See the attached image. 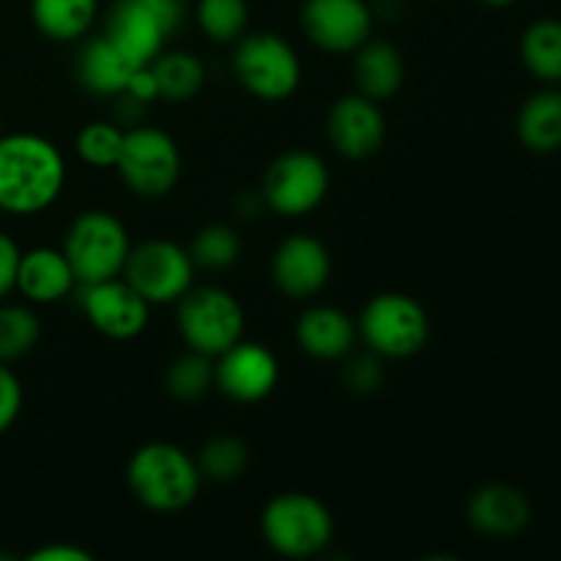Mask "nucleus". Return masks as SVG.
<instances>
[{
    "label": "nucleus",
    "instance_id": "f257e3e1",
    "mask_svg": "<svg viewBox=\"0 0 561 561\" xmlns=\"http://www.w3.org/2000/svg\"><path fill=\"white\" fill-rule=\"evenodd\" d=\"M66 162L47 137L0 135V211L31 217L64 192Z\"/></svg>",
    "mask_w": 561,
    "mask_h": 561
},
{
    "label": "nucleus",
    "instance_id": "f03ea898",
    "mask_svg": "<svg viewBox=\"0 0 561 561\" xmlns=\"http://www.w3.org/2000/svg\"><path fill=\"white\" fill-rule=\"evenodd\" d=\"M201 469L192 455L168 442L142 444L126 466V482L142 507L153 513H179L201 491Z\"/></svg>",
    "mask_w": 561,
    "mask_h": 561
},
{
    "label": "nucleus",
    "instance_id": "7ed1b4c3",
    "mask_svg": "<svg viewBox=\"0 0 561 561\" xmlns=\"http://www.w3.org/2000/svg\"><path fill=\"white\" fill-rule=\"evenodd\" d=\"M263 540L288 559H310L332 542L334 520L321 499L310 493H279L266 504L261 518Z\"/></svg>",
    "mask_w": 561,
    "mask_h": 561
},
{
    "label": "nucleus",
    "instance_id": "20e7f679",
    "mask_svg": "<svg viewBox=\"0 0 561 561\" xmlns=\"http://www.w3.org/2000/svg\"><path fill=\"white\" fill-rule=\"evenodd\" d=\"M129 233L124 222L110 211L80 214L69 225L64 239V255L75 272L77 283L93 285L124 274L129 257Z\"/></svg>",
    "mask_w": 561,
    "mask_h": 561
},
{
    "label": "nucleus",
    "instance_id": "39448f33",
    "mask_svg": "<svg viewBox=\"0 0 561 561\" xmlns=\"http://www.w3.org/2000/svg\"><path fill=\"white\" fill-rule=\"evenodd\" d=\"M359 334L365 343L387 359H405L425 348L431 321L425 307L405 294H378L359 316Z\"/></svg>",
    "mask_w": 561,
    "mask_h": 561
},
{
    "label": "nucleus",
    "instance_id": "423d86ee",
    "mask_svg": "<svg viewBox=\"0 0 561 561\" xmlns=\"http://www.w3.org/2000/svg\"><path fill=\"white\" fill-rule=\"evenodd\" d=\"M179 332L190 351L219 356L244 334V310L222 288H190L179 299Z\"/></svg>",
    "mask_w": 561,
    "mask_h": 561
},
{
    "label": "nucleus",
    "instance_id": "0eeeda50",
    "mask_svg": "<svg viewBox=\"0 0 561 561\" xmlns=\"http://www.w3.org/2000/svg\"><path fill=\"white\" fill-rule=\"evenodd\" d=\"M236 77L252 96L283 102L299 88L301 66L294 47L274 33H250L239 42L233 58Z\"/></svg>",
    "mask_w": 561,
    "mask_h": 561
},
{
    "label": "nucleus",
    "instance_id": "6e6552de",
    "mask_svg": "<svg viewBox=\"0 0 561 561\" xmlns=\"http://www.w3.org/2000/svg\"><path fill=\"white\" fill-rule=\"evenodd\" d=\"M115 170L135 195L164 197L181 175L179 146L157 126H135L124 135Z\"/></svg>",
    "mask_w": 561,
    "mask_h": 561
},
{
    "label": "nucleus",
    "instance_id": "1a4fd4ad",
    "mask_svg": "<svg viewBox=\"0 0 561 561\" xmlns=\"http://www.w3.org/2000/svg\"><path fill=\"white\" fill-rule=\"evenodd\" d=\"M190 250L173 241L153 239L131 247L124 266V279L148 301V305H170L179 301L192 288Z\"/></svg>",
    "mask_w": 561,
    "mask_h": 561
},
{
    "label": "nucleus",
    "instance_id": "9d476101",
    "mask_svg": "<svg viewBox=\"0 0 561 561\" xmlns=\"http://www.w3.org/2000/svg\"><path fill=\"white\" fill-rule=\"evenodd\" d=\"M329 192V170L312 151H288L274 159L263 179V203L283 217L316 211Z\"/></svg>",
    "mask_w": 561,
    "mask_h": 561
},
{
    "label": "nucleus",
    "instance_id": "9b49d317",
    "mask_svg": "<svg viewBox=\"0 0 561 561\" xmlns=\"http://www.w3.org/2000/svg\"><path fill=\"white\" fill-rule=\"evenodd\" d=\"M301 27L316 47L354 53L370 38L373 9L365 0H305Z\"/></svg>",
    "mask_w": 561,
    "mask_h": 561
},
{
    "label": "nucleus",
    "instance_id": "f8f14e48",
    "mask_svg": "<svg viewBox=\"0 0 561 561\" xmlns=\"http://www.w3.org/2000/svg\"><path fill=\"white\" fill-rule=\"evenodd\" d=\"M148 301L126 279H104L85 285L82 312L99 334L110 340H131L148 327Z\"/></svg>",
    "mask_w": 561,
    "mask_h": 561
},
{
    "label": "nucleus",
    "instance_id": "ddd939ff",
    "mask_svg": "<svg viewBox=\"0 0 561 561\" xmlns=\"http://www.w3.org/2000/svg\"><path fill=\"white\" fill-rule=\"evenodd\" d=\"M214 383L219 392L239 403H257L277 387L279 365L272 351L261 343H233L217 356Z\"/></svg>",
    "mask_w": 561,
    "mask_h": 561
},
{
    "label": "nucleus",
    "instance_id": "4468645a",
    "mask_svg": "<svg viewBox=\"0 0 561 561\" xmlns=\"http://www.w3.org/2000/svg\"><path fill=\"white\" fill-rule=\"evenodd\" d=\"M332 274V257L323 241L312 236H290L274 250L272 279L290 299H312L321 294Z\"/></svg>",
    "mask_w": 561,
    "mask_h": 561
},
{
    "label": "nucleus",
    "instance_id": "2eb2a0df",
    "mask_svg": "<svg viewBox=\"0 0 561 561\" xmlns=\"http://www.w3.org/2000/svg\"><path fill=\"white\" fill-rule=\"evenodd\" d=\"M170 25L146 0H118L107 16L104 36L131 66H148L164 49Z\"/></svg>",
    "mask_w": 561,
    "mask_h": 561
},
{
    "label": "nucleus",
    "instance_id": "dca6fc26",
    "mask_svg": "<svg viewBox=\"0 0 561 561\" xmlns=\"http://www.w3.org/2000/svg\"><path fill=\"white\" fill-rule=\"evenodd\" d=\"M327 131L334 151L348 159H367L381 148L387 124L373 99H367L365 93H351L337 99L329 110Z\"/></svg>",
    "mask_w": 561,
    "mask_h": 561
},
{
    "label": "nucleus",
    "instance_id": "f3484780",
    "mask_svg": "<svg viewBox=\"0 0 561 561\" xmlns=\"http://www.w3.org/2000/svg\"><path fill=\"white\" fill-rule=\"evenodd\" d=\"M469 524L488 537H515L529 526L531 504L524 491L502 482L482 485L469 499Z\"/></svg>",
    "mask_w": 561,
    "mask_h": 561
},
{
    "label": "nucleus",
    "instance_id": "a211bd4d",
    "mask_svg": "<svg viewBox=\"0 0 561 561\" xmlns=\"http://www.w3.org/2000/svg\"><path fill=\"white\" fill-rule=\"evenodd\" d=\"M77 277L66 261L64 250L33 247L22 252L16 266V288L33 305H53L75 288Z\"/></svg>",
    "mask_w": 561,
    "mask_h": 561
},
{
    "label": "nucleus",
    "instance_id": "6ab92c4d",
    "mask_svg": "<svg viewBox=\"0 0 561 561\" xmlns=\"http://www.w3.org/2000/svg\"><path fill=\"white\" fill-rule=\"evenodd\" d=\"M356 334V323L337 307H310L296 321V340L316 359H343Z\"/></svg>",
    "mask_w": 561,
    "mask_h": 561
},
{
    "label": "nucleus",
    "instance_id": "aec40b11",
    "mask_svg": "<svg viewBox=\"0 0 561 561\" xmlns=\"http://www.w3.org/2000/svg\"><path fill=\"white\" fill-rule=\"evenodd\" d=\"M137 66H131L118 49L113 47L107 36H96L85 42L80 60H77V77L91 93L102 96H118L129 88L131 75Z\"/></svg>",
    "mask_w": 561,
    "mask_h": 561
},
{
    "label": "nucleus",
    "instance_id": "412c9836",
    "mask_svg": "<svg viewBox=\"0 0 561 561\" xmlns=\"http://www.w3.org/2000/svg\"><path fill=\"white\" fill-rule=\"evenodd\" d=\"M403 58H400L398 47H392L389 42H370V38H367V42L356 49V85H359V93H365L373 102L394 96L398 88L403 85Z\"/></svg>",
    "mask_w": 561,
    "mask_h": 561
},
{
    "label": "nucleus",
    "instance_id": "4be33fe9",
    "mask_svg": "<svg viewBox=\"0 0 561 561\" xmlns=\"http://www.w3.org/2000/svg\"><path fill=\"white\" fill-rule=\"evenodd\" d=\"M518 137L529 151L553 153L561 148V91H540L526 99L518 115Z\"/></svg>",
    "mask_w": 561,
    "mask_h": 561
},
{
    "label": "nucleus",
    "instance_id": "5701e85b",
    "mask_svg": "<svg viewBox=\"0 0 561 561\" xmlns=\"http://www.w3.org/2000/svg\"><path fill=\"white\" fill-rule=\"evenodd\" d=\"M31 16L53 42H75L91 27L96 0H31Z\"/></svg>",
    "mask_w": 561,
    "mask_h": 561
},
{
    "label": "nucleus",
    "instance_id": "b1692460",
    "mask_svg": "<svg viewBox=\"0 0 561 561\" xmlns=\"http://www.w3.org/2000/svg\"><path fill=\"white\" fill-rule=\"evenodd\" d=\"M153 77V85H157V99H168V102H184L192 99L203 88L206 80V71L203 64L192 53H159L157 58L148 64Z\"/></svg>",
    "mask_w": 561,
    "mask_h": 561
},
{
    "label": "nucleus",
    "instance_id": "393cba45",
    "mask_svg": "<svg viewBox=\"0 0 561 561\" xmlns=\"http://www.w3.org/2000/svg\"><path fill=\"white\" fill-rule=\"evenodd\" d=\"M520 58L526 69L546 82H561V22L537 20L520 38Z\"/></svg>",
    "mask_w": 561,
    "mask_h": 561
},
{
    "label": "nucleus",
    "instance_id": "a878e982",
    "mask_svg": "<svg viewBox=\"0 0 561 561\" xmlns=\"http://www.w3.org/2000/svg\"><path fill=\"white\" fill-rule=\"evenodd\" d=\"M42 337L36 312L22 305H3L0 301V362L22 359L27 351L36 348Z\"/></svg>",
    "mask_w": 561,
    "mask_h": 561
},
{
    "label": "nucleus",
    "instance_id": "bb28decb",
    "mask_svg": "<svg viewBox=\"0 0 561 561\" xmlns=\"http://www.w3.org/2000/svg\"><path fill=\"white\" fill-rule=\"evenodd\" d=\"M247 463H250V453H247L244 442L233 436L211 438V442L203 444L201 455H197L201 477H208L214 482L236 480V477L244 474Z\"/></svg>",
    "mask_w": 561,
    "mask_h": 561
},
{
    "label": "nucleus",
    "instance_id": "cd10ccee",
    "mask_svg": "<svg viewBox=\"0 0 561 561\" xmlns=\"http://www.w3.org/2000/svg\"><path fill=\"white\" fill-rule=\"evenodd\" d=\"M239 255L241 241L236 230L228 228V225H206V228L197 230L190 247L192 263L203 268H214V272L233 266Z\"/></svg>",
    "mask_w": 561,
    "mask_h": 561
},
{
    "label": "nucleus",
    "instance_id": "c85d7f7f",
    "mask_svg": "<svg viewBox=\"0 0 561 561\" xmlns=\"http://www.w3.org/2000/svg\"><path fill=\"white\" fill-rule=\"evenodd\" d=\"M247 0H197V25L214 42H236L244 33Z\"/></svg>",
    "mask_w": 561,
    "mask_h": 561
},
{
    "label": "nucleus",
    "instance_id": "c756f323",
    "mask_svg": "<svg viewBox=\"0 0 561 561\" xmlns=\"http://www.w3.org/2000/svg\"><path fill=\"white\" fill-rule=\"evenodd\" d=\"M211 383H214L211 356L197 354V351H190V354L179 356V359L168 367V376H164V387H168V392L179 400L203 398Z\"/></svg>",
    "mask_w": 561,
    "mask_h": 561
},
{
    "label": "nucleus",
    "instance_id": "7c9ffc66",
    "mask_svg": "<svg viewBox=\"0 0 561 561\" xmlns=\"http://www.w3.org/2000/svg\"><path fill=\"white\" fill-rule=\"evenodd\" d=\"M124 129L115 124H104V121H93V124L82 126L77 135V153L82 162L91 168H115L124 148Z\"/></svg>",
    "mask_w": 561,
    "mask_h": 561
},
{
    "label": "nucleus",
    "instance_id": "2f4dec72",
    "mask_svg": "<svg viewBox=\"0 0 561 561\" xmlns=\"http://www.w3.org/2000/svg\"><path fill=\"white\" fill-rule=\"evenodd\" d=\"M22 411V383L14 373L0 362V436L16 422Z\"/></svg>",
    "mask_w": 561,
    "mask_h": 561
},
{
    "label": "nucleus",
    "instance_id": "473e14b6",
    "mask_svg": "<svg viewBox=\"0 0 561 561\" xmlns=\"http://www.w3.org/2000/svg\"><path fill=\"white\" fill-rule=\"evenodd\" d=\"M381 381L383 370L381 365H378V359H373V356L370 359H367V356H359V359H354L345 367V387H348L351 392H376V389L381 387Z\"/></svg>",
    "mask_w": 561,
    "mask_h": 561
},
{
    "label": "nucleus",
    "instance_id": "72a5a7b5",
    "mask_svg": "<svg viewBox=\"0 0 561 561\" xmlns=\"http://www.w3.org/2000/svg\"><path fill=\"white\" fill-rule=\"evenodd\" d=\"M22 250L11 236L0 230V301L16 288V266H20Z\"/></svg>",
    "mask_w": 561,
    "mask_h": 561
},
{
    "label": "nucleus",
    "instance_id": "f704fd0d",
    "mask_svg": "<svg viewBox=\"0 0 561 561\" xmlns=\"http://www.w3.org/2000/svg\"><path fill=\"white\" fill-rule=\"evenodd\" d=\"M31 561H91L93 557L80 546H44L38 551H33Z\"/></svg>",
    "mask_w": 561,
    "mask_h": 561
},
{
    "label": "nucleus",
    "instance_id": "c9c22d12",
    "mask_svg": "<svg viewBox=\"0 0 561 561\" xmlns=\"http://www.w3.org/2000/svg\"><path fill=\"white\" fill-rule=\"evenodd\" d=\"M485 5H493V9H504V5H513L515 0H482Z\"/></svg>",
    "mask_w": 561,
    "mask_h": 561
},
{
    "label": "nucleus",
    "instance_id": "e433bc0d",
    "mask_svg": "<svg viewBox=\"0 0 561 561\" xmlns=\"http://www.w3.org/2000/svg\"><path fill=\"white\" fill-rule=\"evenodd\" d=\"M0 124H3V121H0ZM0 135H3V131H0Z\"/></svg>",
    "mask_w": 561,
    "mask_h": 561
}]
</instances>
